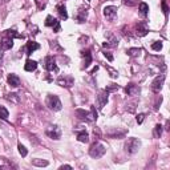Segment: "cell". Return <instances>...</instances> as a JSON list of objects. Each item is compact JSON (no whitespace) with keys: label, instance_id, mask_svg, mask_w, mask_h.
Segmentation results:
<instances>
[{"label":"cell","instance_id":"obj_22","mask_svg":"<svg viewBox=\"0 0 170 170\" xmlns=\"http://www.w3.org/2000/svg\"><path fill=\"white\" fill-rule=\"evenodd\" d=\"M48 161L47 159H39V158H36V159H32V165L33 166H37V168H45V166H48Z\"/></svg>","mask_w":170,"mask_h":170},{"label":"cell","instance_id":"obj_34","mask_svg":"<svg viewBox=\"0 0 170 170\" xmlns=\"http://www.w3.org/2000/svg\"><path fill=\"white\" fill-rule=\"evenodd\" d=\"M108 71H109V73H111V77H113V78H117V77H118V72H117V71H114L113 68L108 67Z\"/></svg>","mask_w":170,"mask_h":170},{"label":"cell","instance_id":"obj_35","mask_svg":"<svg viewBox=\"0 0 170 170\" xmlns=\"http://www.w3.org/2000/svg\"><path fill=\"white\" fill-rule=\"evenodd\" d=\"M124 3L129 7H132V6H136V4L138 3V0H124Z\"/></svg>","mask_w":170,"mask_h":170},{"label":"cell","instance_id":"obj_28","mask_svg":"<svg viewBox=\"0 0 170 170\" xmlns=\"http://www.w3.org/2000/svg\"><path fill=\"white\" fill-rule=\"evenodd\" d=\"M161 134H162V125H156V128H154V137L159 138Z\"/></svg>","mask_w":170,"mask_h":170},{"label":"cell","instance_id":"obj_30","mask_svg":"<svg viewBox=\"0 0 170 170\" xmlns=\"http://www.w3.org/2000/svg\"><path fill=\"white\" fill-rule=\"evenodd\" d=\"M9 116V113L8 111L4 106H0V118H3V120H7Z\"/></svg>","mask_w":170,"mask_h":170},{"label":"cell","instance_id":"obj_12","mask_svg":"<svg viewBox=\"0 0 170 170\" xmlns=\"http://www.w3.org/2000/svg\"><path fill=\"white\" fill-rule=\"evenodd\" d=\"M148 32H149V29H148V27H146V24H145V23H138L136 26V35L138 37L146 36Z\"/></svg>","mask_w":170,"mask_h":170},{"label":"cell","instance_id":"obj_2","mask_svg":"<svg viewBox=\"0 0 170 170\" xmlns=\"http://www.w3.org/2000/svg\"><path fill=\"white\" fill-rule=\"evenodd\" d=\"M105 152H106V149H105V146L102 144H100V142H94L91 149H89V156H91L92 158H100V157H102Z\"/></svg>","mask_w":170,"mask_h":170},{"label":"cell","instance_id":"obj_19","mask_svg":"<svg viewBox=\"0 0 170 170\" xmlns=\"http://www.w3.org/2000/svg\"><path fill=\"white\" fill-rule=\"evenodd\" d=\"M125 134H126V132L125 130H116V129H112L111 132H108V136L111 137V138H121V137H124Z\"/></svg>","mask_w":170,"mask_h":170},{"label":"cell","instance_id":"obj_9","mask_svg":"<svg viewBox=\"0 0 170 170\" xmlns=\"http://www.w3.org/2000/svg\"><path fill=\"white\" fill-rule=\"evenodd\" d=\"M45 26L47 27H52L53 29H54V32H59L60 31V21H57L56 19H54L53 16H47V19H45Z\"/></svg>","mask_w":170,"mask_h":170},{"label":"cell","instance_id":"obj_31","mask_svg":"<svg viewBox=\"0 0 170 170\" xmlns=\"http://www.w3.org/2000/svg\"><path fill=\"white\" fill-rule=\"evenodd\" d=\"M7 98L9 100V101L15 102V104H17V102H19V97H17V94H16V93H9L8 96H7Z\"/></svg>","mask_w":170,"mask_h":170},{"label":"cell","instance_id":"obj_5","mask_svg":"<svg viewBox=\"0 0 170 170\" xmlns=\"http://www.w3.org/2000/svg\"><path fill=\"white\" fill-rule=\"evenodd\" d=\"M44 67H45L47 71L49 72H57V65H56V61L52 56H47L45 60H44Z\"/></svg>","mask_w":170,"mask_h":170},{"label":"cell","instance_id":"obj_29","mask_svg":"<svg viewBox=\"0 0 170 170\" xmlns=\"http://www.w3.org/2000/svg\"><path fill=\"white\" fill-rule=\"evenodd\" d=\"M17 149H19V153L21 154V157H27V154H28V150L26 149V146H24V145L19 144V145H17Z\"/></svg>","mask_w":170,"mask_h":170},{"label":"cell","instance_id":"obj_24","mask_svg":"<svg viewBox=\"0 0 170 170\" xmlns=\"http://www.w3.org/2000/svg\"><path fill=\"white\" fill-rule=\"evenodd\" d=\"M117 44H118L117 39L114 36H112V35H109V41L104 43V47H117Z\"/></svg>","mask_w":170,"mask_h":170},{"label":"cell","instance_id":"obj_6","mask_svg":"<svg viewBox=\"0 0 170 170\" xmlns=\"http://www.w3.org/2000/svg\"><path fill=\"white\" fill-rule=\"evenodd\" d=\"M104 16L112 21V20H114V19H116V16H117V8L114 7V6L105 7L104 8Z\"/></svg>","mask_w":170,"mask_h":170},{"label":"cell","instance_id":"obj_3","mask_svg":"<svg viewBox=\"0 0 170 170\" xmlns=\"http://www.w3.org/2000/svg\"><path fill=\"white\" fill-rule=\"evenodd\" d=\"M47 106L51 109L53 112H59L61 111V101H60V98L57 96H54V94H49L47 97Z\"/></svg>","mask_w":170,"mask_h":170},{"label":"cell","instance_id":"obj_23","mask_svg":"<svg viewBox=\"0 0 170 170\" xmlns=\"http://www.w3.org/2000/svg\"><path fill=\"white\" fill-rule=\"evenodd\" d=\"M141 48H129L126 53H128V56H130V57H137L139 53H141Z\"/></svg>","mask_w":170,"mask_h":170},{"label":"cell","instance_id":"obj_16","mask_svg":"<svg viewBox=\"0 0 170 170\" xmlns=\"http://www.w3.org/2000/svg\"><path fill=\"white\" fill-rule=\"evenodd\" d=\"M36 68H37V63L33 61V60H27L26 65H24V69L27 72H33V71H36Z\"/></svg>","mask_w":170,"mask_h":170},{"label":"cell","instance_id":"obj_4","mask_svg":"<svg viewBox=\"0 0 170 170\" xmlns=\"http://www.w3.org/2000/svg\"><path fill=\"white\" fill-rule=\"evenodd\" d=\"M141 148V142L137 138H129L126 142H125V150L129 154H134L138 152V149Z\"/></svg>","mask_w":170,"mask_h":170},{"label":"cell","instance_id":"obj_39","mask_svg":"<svg viewBox=\"0 0 170 170\" xmlns=\"http://www.w3.org/2000/svg\"><path fill=\"white\" fill-rule=\"evenodd\" d=\"M104 54H105V57H106V59L109 60V61H113V56H112V54L109 53V52H105Z\"/></svg>","mask_w":170,"mask_h":170},{"label":"cell","instance_id":"obj_8","mask_svg":"<svg viewBox=\"0 0 170 170\" xmlns=\"http://www.w3.org/2000/svg\"><path fill=\"white\" fill-rule=\"evenodd\" d=\"M12 47H13V39L4 35V37L2 39V41H0V49L7 51V49H11Z\"/></svg>","mask_w":170,"mask_h":170},{"label":"cell","instance_id":"obj_37","mask_svg":"<svg viewBox=\"0 0 170 170\" xmlns=\"http://www.w3.org/2000/svg\"><path fill=\"white\" fill-rule=\"evenodd\" d=\"M136 120H137V122H138V124H142V122H144V120H145V114H144V113H139Z\"/></svg>","mask_w":170,"mask_h":170},{"label":"cell","instance_id":"obj_10","mask_svg":"<svg viewBox=\"0 0 170 170\" xmlns=\"http://www.w3.org/2000/svg\"><path fill=\"white\" fill-rule=\"evenodd\" d=\"M47 136L49 138H52V139H59L60 136H61V132H60L59 126L54 125V126H51V128L47 129Z\"/></svg>","mask_w":170,"mask_h":170},{"label":"cell","instance_id":"obj_18","mask_svg":"<svg viewBox=\"0 0 170 170\" xmlns=\"http://www.w3.org/2000/svg\"><path fill=\"white\" fill-rule=\"evenodd\" d=\"M87 16H88V11H87V8H80L78 9V13H77V21L78 23H84L85 20H87Z\"/></svg>","mask_w":170,"mask_h":170},{"label":"cell","instance_id":"obj_7","mask_svg":"<svg viewBox=\"0 0 170 170\" xmlns=\"http://www.w3.org/2000/svg\"><path fill=\"white\" fill-rule=\"evenodd\" d=\"M163 81H165V76L163 74H159L154 78V81L152 83V89L154 92H159L162 89V85H163Z\"/></svg>","mask_w":170,"mask_h":170},{"label":"cell","instance_id":"obj_27","mask_svg":"<svg viewBox=\"0 0 170 170\" xmlns=\"http://www.w3.org/2000/svg\"><path fill=\"white\" fill-rule=\"evenodd\" d=\"M6 36H8V37H12V39H15V37L23 39V36H21V35L16 33V31H15V29H7V31H6Z\"/></svg>","mask_w":170,"mask_h":170},{"label":"cell","instance_id":"obj_15","mask_svg":"<svg viewBox=\"0 0 170 170\" xmlns=\"http://www.w3.org/2000/svg\"><path fill=\"white\" fill-rule=\"evenodd\" d=\"M81 56L85 59V63H84V68H88L89 65H91L92 63V56H91V52L88 51H81Z\"/></svg>","mask_w":170,"mask_h":170},{"label":"cell","instance_id":"obj_26","mask_svg":"<svg viewBox=\"0 0 170 170\" xmlns=\"http://www.w3.org/2000/svg\"><path fill=\"white\" fill-rule=\"evenodd\" d=\"M138 8H139V12H141L144 16H145V15H148V12H149V6H148L146 3L141 2V3L138 4Z\"/></svg>","mask_w":170,"mask_h":170},{"label":"cell","instance_id":"obj_32","mask_svg":"<svg viewBox=\"0 0 170 170\" xmlns=\"http://www.w3.org/2000/svg\"><path fill=\"white\" fill-rule=\"evenodd\" d=\"M152 49H153V51H161V49H162V43L161 41H154L152 44Z\"/></svg>","mask_w":170,"mask_h":170},{"label":"cell","instance_id":"obj_20","mask_svg":"<svg viewBox=\"0 0 170 170\" xmlns=\"http://www.w3.org/2000/svg\"><path fill=\"white\" fill-rule=\"evenodd\" d=\"M57 12L60 15V17H61L63 20H67L68 19V12H67V7L64 6V4H60V6H57Z\"/></svg>","mask_w":170,"mask_h":170},{"label":"cell","instance_id":"obj_1","mask_svg":"<svg viewBox=\"0 0 170 170\" xmlns=\"http://www.w3.org/2000/svg\"><path fill=\"white\" fill-rule=\"evenodd\" d=\"M76 116L78 120L81 121H85V122H92L94 120H97V112L94 106L91 108V111H84V109H76Z\"/></svg>","mask_w":170,"mask_h":170},{"label":"cell","instance_id":"obj_11","mask_svg":"<svg viewBox=\"0 0 170 170\" xmlns=\"http://www.w3.org/2000/svg\"><path fill=\"white\" fill-rule=\"evenodd\" d=\"M57 84L60 87H65V88H71L73 85V78L71 76H61L57 78Z\"/></svg>","mask_w":170,"mask_h":170},{"label":"cell","instance_id":"obj_13","mask_svg":"<svg viewBox=\"0 0 170 170\" xmlns=\"http://www.w3.org/2000/svg\"><path fill=\"white\" fill-rule=\"evenodd\" d=\"M106 102H108V92L106 91L100 92V94H98V108L102 109Z\"/></svg>","mask_w":170,"mask_h":170},{"label":"cell","instance_id":"obj_14","mask_svg":"<svg viewBox=\"0 0 170 170\" xmlns=\"http://www.w3.org/2000/svg\"><path fill=\"white\" fill-rule=\"evenodd\" d=\"M8 84L11 85V87H13V88H17L19 85H20V78H19V76L11 73V74L8 76Z\"/></svg>","mask_w":170,"mask_h":170},{"label":"cell","instance_id":"obj_38","mask_svg":"<svg viewBox=\"0 0 170 170\" xmlns=\"http://www.w3.org/2000/svg\"><path fill=\"white\" fill-rule=\"evenodd\" d=\"M51 48H54V49H59V51H61V48L57 45V41H51Z\"/></svg>","mask_w":170,"mask_h":170},{"label":"cell","instance_id":"obj_36","mask_svg":"<svg viewBox=\"0 0 170 170\" xmlns=\"http://www.w3.org/2000/svg\"><path fill=\"white\" fill-rule=\"evenodd\" d=\"M162 9H163V13H165V15H168V12H169V8H168L166 0H162Z\"/></svg>","mask_w":170,"mask_h":170},{"label":"cell","instance_id":"obj_25","mask_svg":"<svg viewBox=\"0 0 170 170\" xmlns=\"http://www.w3.org/2000/svg\"><path fill=\"white\" fill-rule=\"evenodd\" d=\"M77 139L80 142H88L89 141V134L87 133V132H80V133H77Z\"/></svg>","mask_w":170,"mask_h":170},{"label":"cell","instance_id":"obj_17","mask_svg":"<svg viewBox=\"0 0 170 170\" xmlns=\"http://www.w3.org/2000/svg\"><path fill=\"white\" fill-rule=\"evenodd\" d=\"M125 91H126V93L129 96H134V94H137L139 92V88H137V85H134V84H128V87L125 88Z\"/></svg>","mask_w":170,"mask_h":170},{"label":"cell","instance_id":"obj_33","mask_svg":"<svg viewBox=\"0 0 170 170\" xmlns=\"http://www.w3.org/2000/svg\"><path fill=\"white\" fill-rule=\"evenodd\" d=\"M105 91H106L108 93H109V92H113V91H118V85H116V84H111L106 89H105Z\"/></svg>","mask_w":170,"mask_h":170},{"label":"cell","instance_id":"obj_21","mask_svg":"<svg viewBox=\"0 0 170 170\" xmlns=\"http://www.w3.org/2000/svg\"><path fill=\"white\" fill-rule=\"evenodd\" d=\"M40 48V45L36 43V41H28L27 43V54H31V53H33L36 49H39Z\"/></svg>","mask_w":170,"mask_h":170},{"label":"cell","instance_id":"obj_40","mask_svg":"<svg viewBox=\"0 0 170 170\" xmlns=\"http://www.w3.org/2000/svg\"><path fill=\"white\" fill-rule=\"evenodd\" d=\"M64 168H65V169H72V166H69V165H63L60 169H64Z\"/></svg>","mask_w":170,"mask_h":170}]
</instances>
